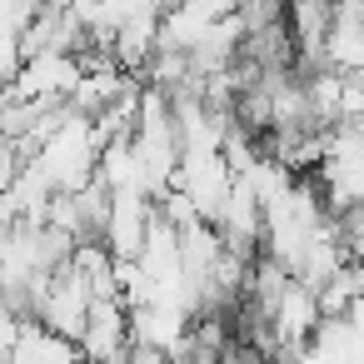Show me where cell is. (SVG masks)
<instances>
[{
  "label": "cell",
  "mask_w": 364,
  "mask_h": 364,
  "mask_svg": "<svg viewBox=\"0 0 364 364\" xmlns=\"http://www.w3.org/2000/svg\"><path fill=\"white\" fill-rule=\"evenodd\" d=\"M75 80H80L75 55H36V60H21L6 95L11 100H70Z\"/></svg>",
  "instance_id": "obj_3"
},
{
  "label": "cell",
  "mask_w": 364,
  "mask_h": 364,
  "mask_svg": "<svg viewBox=\"0 0 364 364\" xmlns=\"http://www.w3.org/2000/svg\"><path fill=\"white\" fill-rule=\"evenodd\" d=\"M21 165H26V160H21V150H16L11 140H0V195L11 190V180L21 175Z\"/></svg>",
  "instance_id": "obj_8"
},
{
  "label": "cell",
  "mask_w": 364,
  "mask_h": 364,
  "mask_svg": "<svg viewBox=\"0 0 364 364\" xmlns=\"http://www.w3.org/2000/svg\"><path fill=\"white\" fill-rule=\"evenodd\" d=\"M11 359H21V364H75L80 354H75L70 339L41 329L36 319H21V334H16V354Z\"/></svg>",
  "instance_id": "obj_6"
},
{
  "label": "cell",
  "mask_w": 364,
  "mask_h": 364,
  "mask_svg": "<svg viewBox=\"0 0 364 364\" xmlns=\"http://www.w3.org/2000/svg\"><path fill=\"white\" fill-rule=\"evenodd\" d=\"M230 185H235V175L225 170L220 155H180V165H175V175H170V190H180V195L195 205L200 225H215L220 205L230 200Z\"/></svg>",
  "instance_id": "obj_1"
},
{
  "label": "cell",
  "mask_w": 364,
  "mask_h": 364,
  "mask_svg": "<svg viewBox=\"0 0 364 364\" xmlns=\"http://www.w3.org/2000/svg\"><path fill=\"white\" fill-rule=\"evenodd\" d=\"M125 364H170L165 349H150V344H130L125 349Z\"/></svg>",
  "instance_id": "obj_9"
},
{
  "label": "cell",
  "mask_w": 364,
  "mask_h": 364,
  "mask_svg": "<svg viewBox=\"0 0 364 364\" xmlns=\"http://www.w3.org/2000/svg\"><path fill=\"white\" fill-rule=\"evenodd\" d=\"M324 65L334 75H364V6L344 0L329 6V31H324Z\"/></svg>",
  "instance_id": "obj_2"
},
{
  "label": "cell",
  "mask_w": 364,
  "mask_h": 364,
  "mask_svg": "<svg viewBox=\"0 0 364 364\" xmlns=\"http://www.w3.org/2000/svg\"><path fill=\"white\" fill-rule=\"evenodd\" d=\"M16 70H21V46H16V36H0V85L6 90L16 80Z\"/></svg>",
  "instance_id": "obj_7"
},
{
  "label": "cell",
  "mask_w": 364,
  "mask_h": 364,
  "mask_svg": "<svg viewBox=\"0 0 364 364\" xmlns=\"http://www.w3.org/2000/svg\"><path fill=\"white\" fill-rule=\"evenodd\" d=\"M150 200L145 195H110V215H105V255L110 259H135L140 245H145V230H150Z\"/></svg>",
  "instance_id": "obj_4"
},
{
  "label": "cell",
  "mask_w": 364,
  "mask_h": 364,
  "mask_svg": "<svg viewBox=\"0 0 364 364\" xmlns=\"http://www.w3.org/2000/svg\"><path fill=\"white\" fill-rule=\"evenodd\" d=\"M130 344L125 334V309L115 299H90L85 309V324H80V339H75V354L85 364H105L110 354H120Z\"/></svg>",
  "instance_id": "obj_5"
}]
</instances>
